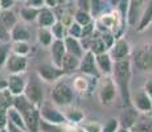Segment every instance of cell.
I'll return each mask as SVG.
<instances>
[{
	"label": "cell",
	"instance_id": "31",
	"mask_svg": "<svg viewBox=\"0 0 152 132\" xmlns=\"http://www.w3.org/2000/svg\"><path fill=\"white\" fill-rule=\"evenodd\" d=\"M0 19H1V21L4 23V25L7 26L10 31L19 23V16H17L12 9L0 11Z\"/></svg>",
	"mask_w": 152,
	"mask_h": 132
},
{
	"label": "cell",
	"instance_id": "30",
	"mask_svg": "<svg viewBox=\"0 0 152 132\" xmlns=\"http://www.w3.org/2000/svg\"><path fill=\"white\" fill-rule=\"evenodd\" d=\"M91 5H90V13L94 19L99 17L101 15H103L104 12H107L110 3L109 0H90Z\"/></svg>",
	"mask_w": 152,
	"mask_h": 132
},
{
	"label": "cell",
	"instance_id": "27",
	"mask_svg": "<svg viewBox=\"0 0 152 132\" xmlns=\"http://www.w3.org/2000/svg\"><path fill=\"white\" fill-rule=\"evenodd\" d=\"M66 110L64 111L66 119H68L69 124H81V123L85 120V114L81 108L74 107V106H66Z\"/></svg>",
	"mask_w": 152,
	"mask_h": 132
},
{
	"label": "cell",
	"instance_id": "24",
	"mask_svg": "<svg viewBox=\"0 0 152 132\" xmlns=\"http://www.w3.org/2000/svg\"><path fill=\"white\" fill-rule=\"evenodd\" d=\"M27 23H17L11 29V41H29L31 40V31L27 25Z\"/></svg>",
	"mask_w": 152,
	"mask_h": 132
},
{
	"label": "cell",
	"instance_id": "34",
	"mask_svg": "<svg viewBox=\"0 0 152 132\" xmlns=\"http://www.w3.org/2000/svg\"><path fill=\"white\" fill-rule=\"evenodd\" d=\"M11 52L20 55H28L31 52L29 41H11Z\"/></svg>",
	"mask_w": 152,
	"mask_h": 132
},
{
	"label": "cell",
	"instance_id": "47",
	"mask_svg": "<svg viewBox=\"0 0 152 132\" xmlns=\"http://www.w3.org/2000/svg\"><path fill=\"white\" fill-rule=\"evenodd\" d=\"M144 90L147 91L148 95H150L151 98H152V78L148 79V81L144 83Z\"/></svg>",
	"mask_w": 152,
	"mask_h": 132
},
{
	"label": "cell",
	"instance_id": "37",
	"mask_svg": "<svg viewBox=\"0 0 152 132\" xmlns=\"http://www.w3.org/2000/svg\"><path fill=\"white\" fill-rule=\"evenodd\" d=\"M80 125L85 130V132H102V130H103V124H101L98 120H86L85 119Z\"/></svg>",
	"mask_w": 152,
	"mask_h": 132
},
{
	"label": "cell",
	"instance_id": "53",
	"mask_svg": "<svg viewBox=\"0 0 152 132\" xmlns=\"http://www.w3.org/2000/svg\"><path fill=\"white\" fill-rule=\"evenodd\" d=\"M69 1H73V0H69Z\"/></svg>",
	"mask_w": 152,
	"mask_h": 132
},
{
	"label": "cell",
	"instance_id": "32",
	"mask_svg": "<svg viewBox=\"0 0 152 132\" xmlns=\"http://www.w3.org/2000/svg\"><path fill=\"white\" fill-rule=\"evenodd\" d=\"M40 132H68V124H56L46 120H40Z\"/></svg>",
	"mask_w": 152,
	"mask_h": 132
},
{
	"label": "cell",
	"instance_id": "19",
	"mask_svg": "<svg viewBox=\"0 0 152 132\" xmlns=\"http://www.w3.org/2000/svg\"><path fill=\"white\" fill-rule=\"evenodd\" d=\"M66 46H65V41L64 40H58L56 39L53 41V44L50 45V55H52V62L54 65L60 66L62 63V60L66 54Z\"/></svg>",
	"mask_w": 152,
	"mask_h": 132
},
{
	"label": "cell",
	"instance_id": "55",
	"mask_svg": "<svg viewBox=\"0 0 152 132\" xmlns=\"http://www.w3.org/2000/svg\"><path fill=\"white\" fill-rule=\"evenodd\" d=\"M0 11H1V9H0Z\"/></svg>",
	"mask_w": 152,
	"mask_h": 132
},
{
	"label": "cell",
	"instance_id": "43",
	"mask_svg": "<svg viewBox=\"0 0 152 132\" xmlns=\"http://www.w3.org/2000/svg\"><path fill=\"white\" fill-rule=\"evenodd\" d=\"M24 4L36 8H42L45 7V0H24Z\"/></svg>",
	"mask_w": 152,
	"mask_h": 132
},
{
	"label": "cell",
	"instance_id": "8",
	"mask_svg": "<svg viewBox=\"0 0 152 132\" xmlns=\"http://www.w3.org/2000/svg\"><path fill=\"white\" fill-rule=\"evenodd\" d=\"M37 75L40 77V79L44 82H48V83H54V82L60 81L64 77L65 71H64L62 67L52 63H41V65L37 66Z\"/></svg>",
	"mask_w": 152,
	"mask_h": 132
},
{
	"label": "cell",
	"instance_id": "22",
	"mask_svg": "<svg viewBox=\"0 0 152 132\" xmlns=\"http://www.w3.org/2000/svg\"><path fill=\"white\" fill-rule=\"evenodd\" d=\"M80 63H81V58L77 55H73L70 53H66L65 57L62 60L61 67L64 69L66 75H72L74 73L80 71Z\"/></svg>",
	"mask_w": 152,
	"mask_h": 132
},
{
	"label": "cell",
	"instance_id": "41",
	"mask_svg": "<svg viewBox=\"0 0 152 132\" xmlns=\"http://www.w3.org/2000/svg\"><path fill=\"white\" fill-rule=\"evenodd\" d=\"M0 42H11V31L0 19Z\"/></svg>",
	"mask_w": 152,
	"mask_h": 132
},
{
	"label": "cell",
	"instance_id": "23",
	"mask_svg": "<svg viewBox=\"0 0 152 132\" xmlns=\"http://www.w3.org/2000/svg\"><path fill=\"white\" fill-rule=\"evenodd\" d=\"M65 46H66V52L70 53L73 55H77V57L82 58V55L85 54V48L82 45V41L81 39H75V37H72V36H66L65 39Z\"/></svg>",
	"mask_w": 152,
	"mask_h": 132
},
{
	"label": "cell",
	"instance_id": "14",
	"mask_svg": "<svg viewBox=\"0 0 152 132\" xmlns=\"http://www.w3.org/2000/svg\"><path fill=\"white\" fill-rule=\"evenodd\" d=\"M13 104V95L8 89L0 90V128H5L8 123V108Z\"/></svg>",
	"mask_w": 152,
	"mask_h": 132
},
{
	"label": "cell",
	"instance_id": "18",
	"mask_svg": "<svg viewBox=\"0 0 152 132\" xmlns=\"http://www.w3.org/2000/svg\"><path fill=\"white\" fill-rule=\"evenodd\" d=\"M58 20V16L54 9L48 7H42L40 9L39 17H37L36 23L39 26H45V28H52L53 24Z\"/></svg>",
	"mask_w": 152,
	"mask_h": 132
},
{
	"label": "cell",
	"instance_id": "13",
	"mask_svg": "<svg viewBox=\"0 0 152 132\" xmlns=\"http://www.w3.org/2000/svg\"><path fill=\"white\" fill-rule=\"evenodd\" d=\"M80 73H82V74H85V75H89V77L101 78L102 74L98 69L97 60H95V54L91 50H86L85 54L82 55V58H81Z\"/></svg>",
	"mask_w": 152,
	"mask_h": 132
},
{
	"label": "cell",
	"instance_id": "26",
	"mask_svg": "<svg viewBox=\"0 0 152 132\" xmlns=\"http://www.w3.org/2000/svg\"><path fill=\"white\" fill-rule=\"evenodd\" d=\"M151 24H152V0H148L147 5L144 7V9L142 12L138 25H136V29H138V32H144L147 28H150Z\"/></svg>",
	"mask_w": 152,
	"mask_h": 132
},
{
	"label": "cell",
	"instance_id": "49",
	"mask_svg": "<svg viewBox=\"0 0 152 132\" xmlns=\"http://www.w3.org/2000/svg\"><path fill=\"white\" fill-rule=\"evenodd\" d=\"M7 87H8V81L5 78L0 77V90H4V89H7Z\"/></svg>",
	"mask_w": 152,
	"mask_h": 132
},
{
	"label": "cell",
	"instance_id": "11",
	"mask_svg": "<svg viewBox=\"0 0 152 132\" xmlns=\"http://www.w3.org/2000/svg\"><path fill=\"white\" fill-rule=\"evenodd\" d=\"M109 54L111 55L114 62H116V61H123V60H127V58L131 57V54H132V48H131L130 42L122 36L115 40L114 45L109 49Z\"/></svg>",
	"mask_w": 152,
	"mask_h": 132
},
{
	"label": "cell",
	"instance_id": "10",
	"mask_svg": "<svg viewBox=\"0 0 152 132\" xmlns=\"http://www.w3.org/2000/svg\"><path fill=\"white\" fill-rule=\"evenodd\" d=\"M24 95L34 106H37L39 108L41 107V104L45 102V99H44V89L41 86V79H40L39 75H37L36 79H29L27 82Z\"/></svg>",
	"mask_w": 152,
	"mask_h": 132
},
{
	"label": "cell",
	"instance_id": "21",
	"mask_svg": "<svg viewBox=\"0 0 152 132\" xmlns=\"http://www.w3.org/2000/svg\"><path fill=\"white\" fill-rule=\"evenodd\" d=\"M95 60H97L98 69L102 75H111L114 70V61L109 54V52L101 53V54H95Z\"/></svg>",
	"mask_w": 152,
	"mask_h": 132
},
{
	"label": "cell",
	"instance_id": "52",
	"mask_svg": "<svg viewBox=\"0 0 152 132\" xmlns=\"http://www.w3.org/2000/svg\"><path fill=\"white\" fill-rule=\"evenodd\" d=\"M0 132H8V130H7V128H1V130H0Z\"/></svg>",
	"mask_w": 152,
	"mask_h": 132
},
{
	"label": "cell",
	"instance_id": "6",
	"mask_svg": "<svg viewBox=\"0 0 152 132\" xmlns=\"http://www.w3.org/2000/svg\"><path fill=\"white\" fill-rule=\"evenodd\" d=\"M98 98L103 106H110L115 102V99L119 96L118 87H116L114 78L111 75H103V78L98 83Z\"/></svg>",
	"mask_w": 152,
	"mask_h": 132
},
{
	"label": "cell",
	"instance_id": "17",
	"mask_svg": "<svg viewBox=\"0 0 152 132\" xmlns=\"http://www.w3.org/2000/svg\"><path fill=\"white\" fill-rule=\"evenodd\" d=\"M97 79V77H89V75H85L81 73L80 75H75L73 78V89L74 91H78L81 94H90L93 91L91 90V82Z\"/></svg>",
	"mask_w": 152,
	"mask_h": 132
},
{
	"label": "cell",
	"instance_id": "36",
	"mask_svg": "<svg viewBox=\"0 0 152 132\" xmlns=\"http://www.w3.org/2000/svg\"><path fill=\"white\" fill-rule=\"evenodd\" d=\"M50 29H52V32H53L54 37L58 40H64L66 36H68V26L64 24L61 20H57Z\"/></svg>",
	"mask_w": 152,
	"mask_h": 132
},
{
	"label": "cell",
	"instance_id": "29",
	"mask_svg": "<svg viewBox=\"0 0 152 132\" xmlns=\"http://www.w3.org/2000/svg\"><path fill=\"white\" fill-rule=\"evenodd\" d=\"M37 40L42 46H50L56 40L53 32L50 28H45V26H39L37 29Z\"/></svg>",
	"mask_w": 152,
	"mask_h": 132
},
{
	"label": "cell",
	"instance_id": "15",
	"mask_svg": "<svg viewBox=\"0 0 152 132\" xmlns=\"http://www.w3.org/2000/svg\"><path fill=\"white\" fill-rule=\"evenodd\" d=\"M145 0H128V13H127V23L131 26H136L142 12L144 9Z\"/></svg>",
	"mask_w": 152,
	"mask_h": 132
},
{
	"label": "cell",
	"instance_id": "1",
	"mask_svg": "<svg viewBox=\"0 0 152 132\" xmlns=\"http://www.w3.org/2000/svg\"><path fill=\"white\" fill-rule=\"evenodd\" d=\"M131 74H132V61H131V58L114 62V70L111 77L114 78V82L118 87L119 98H121L123 107L131 106Z\"/></svg>",
	"mask_w": 152,
	"mask_h": 132
},
{
	"label": "cell",
	"instance_id": "54",
	"mask_svg": "<svg viewBox=\"0 0 152 132\" xmlns=\"http://www.w3.org/2000/svg\"><path fill=\"white\" fill-rule=\"evenodd\" d=\"M0 130H1V128H0Z\"/></svg>",
	"mask_w": 152,
	"mask_h": 132
},
{
	"label": "cell",
	"instance_id": "7",
	"mask_svg": "<svg viewBox=\"0 0 152 132\" xmlns=\"http://www.w3.org/2000/svg\"><path fill=\"white\" fill-rule=\"evenodd\" d=\"M40 115L41 119L46 120L49 123H56V124H69L64 111H60V108L56 107L53 102H44L40 107Z\"/></svg>",
	"mask_w": 152,
	"mask_h": 132
},
{
	"label": "cell",
	"instance_id": "12",
	"mask_svg": "<svg viewBox=\"0 0 152 132\" xmlns=\"http://www.w3.org/2000/svg\"><path fill=\"white\" fill-rule=\"evenodd\" d=\"M28 67V55H20L11 52L4 69L8 74H24Z\"/></svg>",
	"mask_w": 152,
	"mask_h": 132
},
{
	"label": "cell",
	"instance_id": "51",
	"mask_svg": "<svg viewBox=\"0 0 152 132\" xmlns=\"http://www.w3.org/2000/svg\"><path fill=\"white\" fill-rule=\"evenodd\" d=\"M60 1V5H65L66 3H69V0H58Z\"/></svg>",
	"mask_w": 152,
	"mask_h": 132
},
{
	"label": "cell",
	"instance_id": "44",
	"mask_svg": "<svg viewBox=\"0 0 152 132\" xmlns=\"http://www.w3.org/2000/svg\"><path fill=\"white\" fill-rule=\"evenodd\" d=\"M16 0H0V9L5 11V9H12Z\"/></svg>",
	"mask_w": 152,
	"mask_h": 132
},
{
	"label": "cell",
	"instance_id": "20",
	"mask_svg": "<svg viewBox=\"0 0 152 132\" xmlns=\"http://www.w3.org/2000/svg\"><path fill=\"white\" fill-rule=\"evenodd\" d=\"M139 115H140V112L134 107V106H127L126 110L122 112L121 118H119V120H121V125L131 131V128L135 125Z\"/></svg>",
	"mask_w": 152,
	"mask_h": 132
},
{
	"label": "cell",
	"instance_id": "25",
	"mask_svg": "<svg viewBox=\"0 0 152 132\" xmlns=\"http://www.w3.org/2000/svg\"><path fill=\"white\" fill-rule=\"evenodd\" d=\"M131 132H152V114H140Z\"/></svg>",
	"mask_w": 152,
	"mask_h": 132
},
{
	"label": "cell",
	"instance_id": "3",
	"mask_svg": "<svg viewBox=\"0 0 152 132\" xmlns=\"http://www.w3.org/2000/svg\"><path fill=\"white\" fill-rule=\"evenodd\" d=\"M94 21H95V28H97L99 32H102V33L110 32V33L115 34L116 39L122 37V32H123L126 19L118 9H113V11H110V12H104L99 17L94 19Z\"/></svg>",
	"mask_w": 152,
	"mask_h": 132
},
{
	"label": "cell",
	"instance_id": "45",
	"mask_svg": "<svg viewBox=\"0 0 152 132\" xmlns=\"http://www.w3.org/2000/svg\"><path fill=\"white\" fill-rule=\"evenodd\" d=\"M8 130V132H28L25 128H21V127H19V125H16V124H13L12 122H8L7 123V127H5Z\"/></svg>",
	"mask_w": 152,
	"mask_h": 132
},
{
	"label": "cell",
	"instance_id": "40",
	"mask_svg": "<svg viewBox=\"0 0 152 132\" xmlns=\"http://www.w3.org/2000/svg\"><path fill=\"white\" fill-rule=\"evenodd\" d=\"M82 31H83L82 25H80L77 21H73L68 26V36L75 37V39H82Z\"/></svg>",
	"mask_w": 152,
	"mask_h": 132
},
{
	"label": "cell",
	"instance_id": "39",
	"mask_svg": "<svg viewBox=\"0 0 152 132\" xmlns=\"http://www.w3.org/2000/svg\"><path fill=\"white\" fill-rule=\"evenodd\" d=\"M121 127L122 125H121V120H119V118H110L103 124V130H102V132H118Z\"/></svg>",
	"mask_w": 152,
	"mask_h": 132
},
{
	"label": "cell",
	"instance_id": "2",
	"mask_svg": "<svg viewBox=\"0 0 152 132\" xmlns=\"http://www.w3.org/2000/svg\"><path fill=\"white\" fill-rule=\"evenodd\" d=\"M13 107H16L23 115L25 122V127L28 132H40V108L34 106L31 101L24 95H16L13 96Z\"/></svg>",
	"mask_w": 152,
	"mask_h": 132
},
{
	"label": "cell",
	"instance_id": "28",
	"mask_svg": "<svg viewBox=\"0 0 152 132\" xmlns=\"http://www.w3.org/2000/svg\"><path fill=\"white\" fill-rule=\"evenodd\" d=\"M40 9L41 8H36V7H31V5H23L21 9H20V19L23 20L24 23H34L39 17V13H40Z\"/></svg>",
	"mask_w": 152,
	"mask_h": 132
},
{
	"label": "cell",
	"instance_id": "5",
	"mask_svg": "<svg viewBox=\"0 0 152 132\" xmlns=\"http://www.w3.org/2000/svg\"><path fill=\"white\" fill-rule=\"evenodd\" d=\"M50 99L57 107H66L74 101V89L65 81L54 82L50 90Z\"/></svg>",
	"mask_w": 152,
	"mask_h": 132
},
{
	"label": "cell",
	"instance_id": "46",
	"mask_svg": "<svg viewBox=\"0 0 152 132\" xmlns=\"http://www.w3.org/2000/svg\"><path fill=\"white\" fill-rule=\"evenodd\" d=\"M58 5H60V1H58V0H45V7H48V8L56 9Z\"/></svg>",
	"mask_w": 152,
	"mask_h": 132
},
{
	"label": "cell",
	"instance_id": "33",
	"mask_svg": "<svg viewBox=\"0 0 152 132\" xmlns=\"http://www.w3.org/2000/svg\"><path fill=\"white\" fill-rule=\"evenodd\" d=\"M7 115H8V122H12L13 124H16V125H19V127L25 128V130H27V127H25L24 118H23V115L20 114V111L17 110L16 107L11 106V107L8 108Z\"/></svg>",
	"mask_w": 152,
	"mask_h": 132
},
{
	"label": "cell",
	"instance_id": "38",
	"mask_svg": "<svg viewBox=\"0 0 152 132\" xmlns=\"http://www.w3.org/2000/svg\"><path fill=\"white\" fill-rule=\"evenodd\" d=\"M11 54V42H0V67H4Z\"/></svg>",
	"mask_w": 152,
	"mask_h": 132
},
{
	"label": "cell",
	"instance_id": "42",
	"mask_svg": "<svg viewBox=\"0 0 152 132\" xmlns=\"http://www.w3.org/2000/svg\"><path fill=\"white\" fill-rule=\"evenodd\" d=\"M74 1H75L77 9L89 11L90 12V5H91V1H90V0H74Z\"/></svg>",
	"mask_w": 152,
	"mask_h": 132
},
{
	"label": "cell",
	"instance_id": "50",
	"mask_svg": "<svg viewBox=\"0 0 152 132\" xmlns=\"http://www.w3.org/2000/svg\"><path fill=\"white\" fill-rule=\"evenodd\" d=\"M118 132H131V131H130V130H127V128H124V127H121Z\"/></svg>",
	"mask_w": 152,
	"mask_h": 132
},
{
	"label": "cell",
	"instance_id": "4",
	"mask_svg": "<svg viewBox=\"0 0 152 132\" xmlns=\"http://www.w3.org/2000/svg\"><path fill=\"white\" fill-rule=\"evenodd\" d=\"M131 61L143 73L152 71V42H142L132 50Z\"/></svg>",
	"mask_w": 152,
	"mask_h": 132
},
{
	"label": "cell",
	"instance_id": "48",
	"mask_svg": "<svg viewBox=\"0 0 152 132\" xmlns=\"http://www.w3.org/2000/svg\"><path fill=\"white\" fill-rule=\"evenodd\" d=\"M123 1H127V0H109V3H110V5H111V7H113V9H115V8H118L119 5H121Z\"/></svg>",
	"mask_w": 152,
	"mask_h": 132
},
{
	"label": "cell",
	"instance_id": "9",
	"mask_svg": "<svg viewBox=\"0 0 152 132\" xmlns=\"http://www.w3.org/2000/svg\"><path fill=\"white\" fill-rule=\"evenodd\" d=\"M131 106H134L140 114H152V98L144 87L131 91Z\"/></svg>",
	"mask_w": 152,
	"mask_h": 132
},
{
	"label": "cell",
	"instance_id": "35",
	"mask_svg": "<svg viewBox=\"0 0 152 132\" xmlns=\"http://www.w3.org/2000/svg\"><path fill=\"white\" fill-rule=\"evenodd\" d=\"M74 21H77L80 25H87L90 23L94 21V17L91 16V13L89 11H82V9H75L74 12Z\"/></svg>",
	"mask_w": 152,
	"mask_h": 132
},
{
	"label": "cell",
	"instance_id": "16",
	"mask_svg": "<svg viewBox=\"0 0 152 132\" xmlns=\"http://www.w3.org/2000/svg\"><path fill=\"white\" fill-rule=\"evenodd\" d=\"M8 81V87L10 93L13 96L16 95H21L25 91V87H27V79L23 77V74H10L7 78Z\"/></svg>",
	"mask_w": 152,
	"mask_h": 132
}]
</instances>
